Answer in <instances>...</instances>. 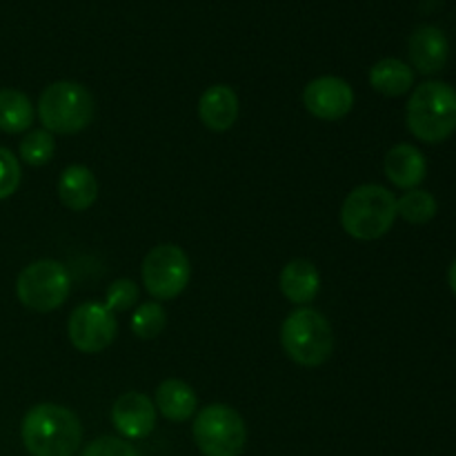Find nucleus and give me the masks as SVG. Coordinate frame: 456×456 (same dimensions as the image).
Masks as SVG:
<instances>
[{
    "mask_svg": "<svg viewBox=\"0 0 456 456\" xmlns=\"http://www.w3.org/2000/svg\"><path fill=\"white\" fill-rule=\"evenodd\" d=\"M20 436L31 456H74L83 444V426L65 405L38 403L22 419Z\"/></svg>",
    "mask_w": 456,
    "mask_h": 456,
    "instance_id": "1",
    "label": "nucleus"
},
{
    "mask_svg": "<svg viewBox=\"0 0 456 456\" xmlns=\"http://www.w3.org/2000/svg\"><path fill=\"white\" fill-rule=\"evenodd\" d=\"M408 129L423 142L448 141L456 132V89L441 80L419 85L405 110Z\"/></svg>",
    "mask_w": 456,
    "mask_h": 456,
    "instance_id": "2",
    "label": "nucleus"
},
{
    "mask_svg": "<svg viewBox=\"0 0 456 456\" xmlns=\"http://www.w3.org/2000/svg\"><path fill=\"white\" fill-rule=\"evenodd\" d=\"M396 221V199L383 185H359L346 196L341 225L352 239L377 240L392 230Z\"/></svg>",
    "mask_w": 456,
    "mask_h": 456,
    "instance_id": "3",
    "label": "nucleus"
},
{
    "mask_svg": "<svg viewBox=\"0 0 456 456\" xmlns=\"http://www.w3.org/2000/svg\"><path fill=\"white\" fill-rule=\"evenodd\" d=\"M281 346L294 363L319 368L334 352L332 325L319 310L298 307L281 325Z\"/></svg>",
    "mask_w": 456,
    "mask_h": 456,
    "instance_id": "4",
    "label": "nucleus"
},
{
    "mask_svg": "<svg viewBox=\"0 0 456 456\" xmlns=\"http://www.w3.org/2000/svg\"><path fill=\"white\" fill-rule=\"evenodd\" d=\"M38 116L49 134H78L94 120V98L85 85L58 80L40 94Z\"/></svg>",
    "mask_w": 456,
    "mask_h": 456,
    "instance_id": "5",
    "label": "nucleus"
},
{
    "mask_svg": "<svg viewBox=\"0 0 456 456\" xmlns=\"http://www.w3.org/2000/svg\"><path fill=\"white\" fill-rule=\"evenodd\" d=\"M191 435L205 456H240L248 444L243 417L223 403H212L200 410L191 426Z\"/></svg>",
    "mask_w": 456,
    "mask_h": 456,
    "instance_id": "6",
    "label": "nucleus"
},
{
    "mask_svg": "<svg viewBox=\"0 0 456 456\" xmlns=\"http://www.w3.org/2000/svg\"><path fill=\"white\" fill-rule=\"evenodd\" d=\"M69 272L53 258L31 263L16 281L18 301L34 312L58 310L69 297Z\"/></svg>",
    "mask_w": 456,
    "mask_h": 456,
    "instance_id": "7",
    "label": "nucleus"
},
{
    "mask_svg": "<svg viewBox=\"0 0 456 456\" xmlns=\"http://www.w3.org/2000/svg\"><path fill=\"white\" fill-rule=\"evenodd\" d=\"M142 283L156 301H172L187 288L191 265L187 254L178 245H156L142 261Z\"/></svg>",
    "mask_w": 456,
    "mask_h": 456,
    "instance_id": "8",
    "label": "nucleus"
},
{
    "mask_svg": "<svg viewBox=\"0 0 456 456\" xmlns=\"http://www.w3.org/2000/svg\"><path fill=\"white\" fill-rule=\"evenodd\" d=\"M116 323L114 312L107 310L105 303L89 301L76 307L67 323V334L76 350L85 352V354H96L102 352L107 346H111L116 337Z\"/></svg>",
    "mask_w": 456,
    "mask_h": 456,
    "instance_id": "9",
    "label": "nucleus"
},
{
    "mask_svg": "<svg viewBox=\"0 0 456 456\" xmlns=\"http://www.w3.org/2000/svg\"><path fill=\"white\" fill-rule=\"evenodd\" d=\"M303 105L312 116L321 120H341L352 111L354 92L338 76H321L305 85Z\"/></svg>",
    "mask_w": 456,
    "mask_h": 456,
    "instance_id": "10",
    "label": "nucleus"
},
{
    "mask_svg": "<svg viewBox=\"0 0 456 456\" xmlns=\"http://www.w3.org/2000/svg\"><path fill=\"white\" fill-rule=\"evenodd\" d=\"M114 428L125 439H145L156 428V405L142 392H125L111 408Z\"/></svg>",
    "mask_w": 456,
    "mask_h": 456,
    "instance_id": "11",
    "label": "nucleus"
},
{
    "mask_svg": "<svg viewBox=\"0 0 456 456\" xmlns=\"http://www.w3.org/2000/svg\"><path fill=\"white\" fill-rule=\"evenodd\" d=\"M408 53L414 69L423 76L439 74L450 56L448 36L435 25L417 27L408 40Z\"/></svg>",
    "mask_w": 456,
    "mask_h": 456,
    "instance_id": "12",
    "label": "nucleus"
},
{
    "mask_svg": "<svg viewBox=\"0 0 456 456\" xmlns=\"http://www.w3.org/2000/svg\"><path fill=\"white\" fill-rule=\"evenodd\" d=\"M383 169H386V176L390 178L392 185L401 187V190H417L426 178L428 163L419 147L401 142L387 151Z\"/></svg>",
    "mask_w": 456,
    "mask_h": 456,
    "instance_id": "13",
    "label": "nucleus"
},
{
    "mask_svg": "<svg viewBox=\"0 0 456 456\" xmlns=\"http://www.w3.org/2000/svg\"><path fill=\"white\" fill-rule=\"evenodd\" d=\"M199 116L212 132H227L239 118V96L227 85H212L200 96Z\"/></svg>",
    "mask_w": 456,
    "mask_h": 456,
    "instance_id": "14",
    "label": "nucleus"
},
{
    "mask_svg": "<svg viewBox=\"0 0 456 456\" xmlns=\"http://www.w3.org/2000/svg\"><path fill=\"white\" fill-rule=\"evenodd\" d=\"M58 196L61 203L71 212H85L98 199V181L94 172L85 165H69L62 169L58 181Z\"/></svg>",
    "mask_w": 456,
    "mask_h": 456,
    "instance_id": "15",
    "label": "nucleus"
},
{
    "mask_svg": "<svg viewBox=\"0 0 456 456\" xmlns=\"http://www.w3.org/2000/svg\"><path fill=\"white\" fill-rule=\"evenodd\" d=\"M281 292L294 305H305L314 301L321 289V274L316 265L305 258H294L281 270Z\"/></svg>",
    "mask_w": 456,
    "mask_h": 456,
    "instance_id": "16",
    "label": "nucleus"
},
{
    "mask_svg": "<svg viewBox=\"0 0 456 456\" xmlns=\"http://www.w3.org/2000/svg\"><path fill=\"white\" fill-rule=\"evenodd\" d=\"M154 405L159 408V412L163 414L165 419L183 423L187 421V419L194 417L199 401H196L191 386H187L181 379H167V381H163L156 387Z\"/></svg>",
    "mask_w": 456,
    "mask_h": 456,
    "instance_id": "17",
    "label": "nucleus"
},
{
    "mask_svg": "<svg viewBox=\"0 0 456 456\" xmlns=\"http://www.w3.org/2000/svg\"><path fill=\"white\" fill-rule=\"evenodd\" d=\"M370 85L387 98H399L414 87V69L399 58H383L370 69Z\"/></svg>",
    "mask_w": 456,
    "mask_h": 456,
    "instance_id": "18",
    "label": "nucleus"
},
{
    "mask_svg": "<svg viewBox=\"0 0 456 456\" xmlns=\"http://www.w3.org/2000/svg\"><path fill=\"white\" fill-rule=\"evenodd\" d=\"M34 123V107L18 89H0V132L20 134Z\"/></svg>",
    "mask_w": 456,
    "mask_h": 456,
    "instance_id": "19",
    "label": "nucleus"
},
{
    "mask_svg": "<svg viewBox=\"0 0 456 456\" xmlns=\"http://www.w3.org/2000/svg\"><path fill=\"white\" fill-rule=\"evenodd\" d=\"M436 199L426 190H408L396 200V216L408 221L410 225H426L436 216Z\"/></svg>",
    "mask_w": 456,
    "mask_h": 456,
    "instance_id": "20",
    "label": "nucleus"
},
{
    "mask_svg": "<svg viewBox=\"0 0 456 456\" xmlns=\"http://www.w3.org/2000/svg\"><path fill=\"white\" fill-rule=\"evenodd\" d=\"M165 323H167V314H165L163 305L156 301L142 303V305L136 307L132 316V332L136 334L138 338H156L165 330Z\"/></svg>",
    "mask_w": 456,
    "mask_h": 456,
    "instance_id": "21",
    "label": "nucleus"
},
{
    "mask_svg": "<svg viewBox=\"0 0 456 456\" xmlns=\"http://www.w3.org/2000/svg\"><path fill=\"white\" fill-rule=\"evenodd\" d=\"M53 151H56V141H53V134H49L47 129H34L20 141V159L31 167H40V165L49 163Z\"/></svg>",
    "mask_w": 456,
    "mask_h": 456,
    "instance_id": "22",
    "label": "nucleus"
},
{
    "mask_svg": "<svg viewBox=\"0 0 456 456\" xmlns=\"http://www.w3.org/2000/svg\"><path fill=\"white\" fill-rule=\"evenodd\" d=\"M138 285L132 279H118L107 288L105 307L111 312H123L136 305Z\"/></svg>",
    "mask_w": 456,
    "mask_h": 456,
    "instance_id": "23",
    "label": "nucleus"
},
{
    "mask_svg": "<svg viewBox=\"0 0 456 456\" xmlns=\"http://www.w3.org/2000/svg\"><path fill=\"white\" fill-rule=\"evenodd\" d=\"M20 185V163L9 150L0 147V200L16 194Z\"/></svg>",
    "mask_w": 456,
    "mask_h": 456,
    "instance_id": "24",
    "label": "nucleus"
},
{
    "mask_svg": "<svg viewBox=\"0 0 456 456\" xmlns=\"http://www.w3.org/2000/svg\"><path fill=\"white\" fill-rule=\"evenodd\" d=\"M80 456H141L132 444L118 436H101L94 439Z\"/></svg>",
    "mask_w": 456,
    "mask_h": 456,
    "instance_id": "25",
    "label": "nucleus"
},
{
    "mask_svg": "<svg viewBox=\"0 0 456 456\" xmlns=\"http://www.w3.org/2000/svg\"><path fill=\"white\" fill-rule=\"evenodd\" d=\"M448 283H450V289H452L454 297H456V261L452 263V265H450V272H448Z\"/></svg>",
    "mask_w": 456,
    "mask_h": 456,
    "instance_id": "26",
    "label": "nucleus"
}]
</instances>
